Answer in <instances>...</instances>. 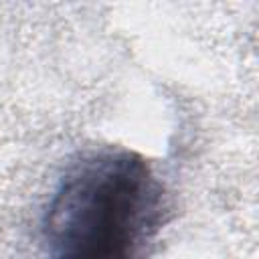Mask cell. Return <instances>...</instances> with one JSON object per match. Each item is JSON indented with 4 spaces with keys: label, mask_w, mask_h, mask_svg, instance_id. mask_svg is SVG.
Masks as SVG:
<instances>
[{
    "label": "cell",
    "mask_w": 259,
    "mask_h": 259,
    "mask_svg": "<svg viewBox=\"0 0 259 259\" xmlns=\"http://www.w3.org/2000/svg\"><path fill=\"white\" fill-rule=\"evenodd\" d=\"M166 210L164 186L142 154L115 146L87 152L45 212L49 259H148Z\"/></svg>",
    "instance_id": "6da1fadb"
}]
</instances>
